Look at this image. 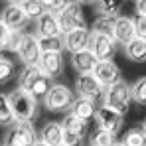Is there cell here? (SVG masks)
<instances>
[{
  "label": "cell",
  "mask_w": 146,
  "mask_h": 146,
  "mask_svg": "<svg viewBox=\"0 0 146 146\" xmlns=\"http://www.w3.org/2000/svg\"><path fill=\"white\" fill-rule=\"evenodd\" d=\"M8 101H10V107H12L16 122H32V119L38 113V99L32 93L16 89V91H12L8 95Z\"/></svg>",
  "instance_id": "cell-1"
},
{
  "label": "cell",
  "mask_w": 146,
  "mask_h": 146,
  "mask_svg": "<svg viewBox=\"0 0 146 146\" xmlns=\"http://www.w3.org/2000/svg\"><path fill=\"white\" fill-rule=\"evenodd\" d=\"M40 136L32 122H14L4 134V146H36Z\"/></svg>",
  "instance_id": "cell-2"
},
{
  "label": "cell",
  "mask_w": 146,
  "mask_h": 146,
  "mask_svg": "<svg viewBox=\"0 0 146 146\" xmlns=\"http://www.w3.org/2000/svg\"><path fill=\"white\" fill-rule=\"evenodd\" d=\"M73 101H75V95L67 85L53 83L49 87L46 99H44V105L51 113H63V111H71Z\"/></svg>",
  "instance_id": "cell-3"
},
{
  "label": "cell",
  "mask_w": 146,
  "mask_h": 146,
  "mask_svg": "<svg viewBox=\"0 0 146 146\" xmlns=\"http://www.w3.org/2000/svg\"><path fill=\"white\" fill-rule=\"evenodd\" d=\"M105 107H109V109H113V111H117V113H121L122 117L128 113V107H130V85L128 83H117V85H113V87H109V89H105Z\"/></svg>",
  "instance_id": "cell-4"
},
{
  "label": "cell",
  "mask_w": 146,
  "mask_h": 146,
  "mask_svg": "<svg viewBox=\"0 0 146 146\" xmlns=\"http://www.w3.org/2000/svg\"><path fill=\"white\" fill-rule=\"evenodd\" d=\"M61 124V130H63V144L65 146H81L87 132H89V124L83 121H79L77 117H73L71 113L63 117Z\"/></svg>",
  "instance_id": "cell-5"
},
{
  "label": "cell",
  "mask_w": 146,
  "mask_h": 146,
  "mask_svg": "<svg viewBox=\"0 0 146 146\" xmlns=\"http://www.w3.org/2000/svg\"><path fill=\"white\" fill-rule=\"evenodd\" d=\"M57 26H59V34H61V36L69 34V32H73V30H79V28H87L79 4L73 2L65 12L57 14Z\"/></svg>",
  "instance_id": "cell-6"
},
{
  "label": "cell",
  "mask_w": 146,
  "mask_h": 146,
  "mask_svg": "<svg viewBox=\"0 0 146 146\" xmlns=\"http://www.w3.org/2000/svg\"><path fill=\"white\" fill-rule=\"evenodd\" d=\"M91 53L95 55L97 61H113L117 44L111 36H103V34H91V44H89Z\"/></svg>",
  "instance_id": "cell-7"
},
{
  "label": "cell",
  "mask_w": 146,
  "mask_h": 146,
  "mask_svg": "<svg viewBox=\"0 0 146 146\" xmlns=\"http://www.w3.org/2000/svg\"><path fill=\"white\" fill-rule=\"evenodd\" d=\"M18 57L24 65H38L42 51H40V44H38V36L36 34H24L22 42L18 46Z\"/></svg>",
  "instance_id": "cell-8"
},
{
  "label": "cell",
  "mask_w": 146,
  "mask_h": 146,
  "mask_svg": "<svg viewBox=\"0 0 146 146\" xmlns=\"http://www.w3.org/2000/svg\"><path fill=\"white\" fill-rule=\"evenodd\" d=\"M93 77L101 83L103 89H109V87H113V85L122 81L121 67L115 61H99L95 71H93Z\"/></svg>",
  "instance_id": "cell-9"
},
{
  "label": "cell",
  "mask_w": 146,
  "mask_h": 146,
  "mask_svg": "<svg viewBox=\"0 0 146 146\" xmlns=\"http://www.w3.org/2000/svg\"><path fill=\"white\" fill-rule=\"evenodd\" d=\"M95 121H97L99 128H103V130H107V132H111V134L117 136V134L121 132V128H122L124 117H122L121 113H117V111H113V109L101 105V107L97 109Z\"/></svg>",
  "instance_id": "cell-10"
},
{
  "label": "cell",
  "mask_w": 146,
  "mask_h": 146,
  "mask_svg": "<svg viewBox=\"0 0 146 146\" xmlns=\"http://www.w3.org/2000/svg\"><path fill=\"white\" fill-rule=\"evenodd\" d=\"M0 22L6 26L10 32H22V28H24L30 20L26 18V14L22 12V8H20L18 2H8V4L4 6L2 14H0Z\"/></svg>",
  "instance_id": "cell-11"
},
{
  "label": "cell",
  "mask_w": 146,
  "mask_h": 146,
  "mask_svg": "<svg viewBox=\"0 0 146 146\" xmlns=\"http://www.w3.org/2000/svg\"><path fill=\"white\" fill-rule=\"evenodd\" d=\"M75 91H77L79 97L95 101V103L105 95V89L101 87V83L93 77V73L91 75H77V79H75Z\"/></svg>",
  "instance_id": "cell-12"
},
{
  "label": "cell",
  "mask_w": 146,
  "mask_h": 146,
  "mask_svg": "<svg viewBox=\"0 0 146 146\" xmlns=\"http://www.w3.org/2000/svg\"><path fill=\"white\" fill-rule=\"evenodd\" d=\"M63 38V49H67L69 53H79V51H85L89 49L91 44V30L89 28H79V30H73L69 34L61 36Z\"/></svg>",
  "instance_id": "cell-13"
},
{
  "label": "cell",
  "mask_w": 146,
  "mask_h": 146,
  "mask_svg": "<svg viewBox=\"0 0 146 146\" xmlns=\"http://www.w3.org/2000/svg\"><path fill=\"white\" fill-rule=\"evenodd\" d=\"M38 67L44 77L51 79H57L61 73H63V55L61 53H42L40 61H38Z\"/></svg>",
  "instance_id": "cell-14"
},
{
  "label": "cell",
  "mask_w": 146,
  "mask_h": 146,
  "mask_svg": "<svg viewBox=\"0 0 146 146\" xmlns=\"http://www.w3.org/2000/svg\"><path fill=\"white\" fill-rule=\"evenodd\" d=\"M134 38H136V34H134L132 18H128V16H119V18L115 20V26H113V40H115V44L128 46Z\"/></svg>",
  "instance_id": "cell-15"
},
{
  "label": "cell",
  "mask_w": 146,
  "mask_h": 146,
  "mask_svg": "<svg viewBox=\"0 0 146 146\" xmlns=\"http://www.w3.org/2000/svg\"><path fill=\"white\" fill-rule=\"evenodd\" d=\"M97 105H95V101H89V99H83V97H75L71 105V113L73 117H77L79 121L83 122H91L95 119V115H97Z\"/></svg>",
  "instance_id": "cell-16"
},
{
  "label": "cell",
  "mask_w": 146,
  "mask_h": 146,
  "mask_svg": "<svg viewBox=\"0 0 146 146\" xmlns=\"http://www.w3.org/2000/svg\"><path fill=\"white\" fill-rule=\"evenodd\" d=\"M36 36L38 38H55L61 36L59 34V26H57V16L46 12L36 20Z\"/></svg>",
  "instance_id": "cell-17"
},
{
  "label": "cell",
  "mask_w": 146,
  "mask_h": 146,
  "mask_svg": "<svg viewBox=\"0 0 146 146\" xmlns=\"http://www.w3.org/2000/svg\"><path fill=\"white\" fill-rule=\"evenodd\" d=\"M71 63L75 67V71L79 75H91L97 67V59L95 55L91 53V49H85V51H79V53H73L71 55Z\"/></svg>",
  "instance_id": "cell-18"
},
{
  "label": "cell",
  "mask_w": 146,
  "mask_h": 146,
  "mask_svg": "<svg viewBox=\"0 0 146 146\" xmlns=\"http://www.w3.org/2000/svg\"><path fill=\"white\" fill-rule=\"evenodd\" d=\"M40 140L48 146H59L63 144V130L59 122H46L42 132H40Z\"/></svg>",
  "instance_id": "cell-19"
},
{
  "label": "cell",
  "mask_w": 146,
  "mask_h": 146,
  "mask_svg": "<svg viewBox=\"0 0 146 146\" xmlns=\"http://www.w3.org/2000/svg\"><path fill=\"white\" fill-rule=\"evenodd\" d=\"M42 77H44V75H42V71H40L38 65H24L22 71H20V75H18V89L30 93V89H32Z\"/></svg>",
  "instance_id": "cell-20"
},
{
  "label": "cell",
  "mask_w": 146,
  "mask_h": 146,
  "mask_svg": "<svg viewBox=\"0 0 146 146\" xmlns=\"http://www.w3.org/2000/svg\"><path fill=\"white\" fill-rule=\"evenodd\" d=\"M124 55L134 61V63H144L146 61V40L134 38L128 46H124Z\"/></svg>",
  "instance_id": "cell-21"
},
{
  "label": "cell",
  "mask_w": 146,
  "mask_h": 146,
  "mask_svg": "<svg viewBox=\"0 0 146 146\" xmlns=\"http://www.w3.org/2000/svg\"><path fill=\"white\" fill-rule=\"evenodd\" d=\"M18 4H20V8H22V12L26 14L28 20H38L42 14L48 12L46 2H42V0H28V2H18Z\"/></svg>",
  "instance_id": "cell-22"
},
{
  "label": "cell",
  "mask_w": 146,
  "mask_h": 146,
  "mask_svg": "<svg viewBox=\"0 0 146 146\" xmlns=\"http://www.w3.org/2000/svg\"><path fill=\"white\" fill-rule=\"evenodd\" d=\"M40 51L42 53H61L63 51V38L55 36V38H38Z\"/></svg>",
  "instance_id": "cell-23"
},
{
  "label": "cell",
  "mask_w": 146,
  "mask_h": 146,
  "mask_svg": "<svg viewBox=\"0 0 146 146\" xmlns=\"http://www.w3.org/2000/svg\"><path fill=\"white\" fill-rule=\"evenodd\" d=\"M14 122H16V119H14L8 95L0 93V126H12Z\"/></svg>",
  "instance_id": "cell-24"
},
{
  "label": "cell",
  "mask_w": 146,
  "mask_h": 146,
  "mask_svg": "<svg viewBox=\"0 0 146 146\" xmlns=\"http://www.w3.org/2000/svg\"><path fill=\"white\" fill-rule=\"evenodd\" d=\"M119 142L115 134L103 130V128H97L93 134H91V146H115Z\"/></svg>",
  "instance_id": "cell-25"
},
{
  "label": "cell",
  "mask_w": 146,
  "mask_h": 146,
  "mask_svg": "<svg viewBox=\"0 0 146 146\" xmlns=\"http://www.w3.org/2000/svg\"><path fill=\"white\" fill-rule=\"evenodd\" d=\"M113 26H115L113 18L97 16L95 22H93V28H91V34H103V36H111L113 38Z\"/></svg>",
  "instance_id": "cell-26"
},
{
  "label": "cell",
  "mask_w": 146,
  "mask_h": 146,
  "mask_svg": "<svg viewBox=\"0 0 146 146\" xmlns=\"http://www.w3.org/2000/svg\"><path fill=\"white\" fill-rule=\"evenodd\" d=\"M95 8L99 10V16L117 20V18H119V12H121V8H122V4L121 2H97Z\"/></svg>",
  "instance_id": "cell-27"
},
{
  "label": "cell",
  "mask_w": 146,
  "mask_h": 146,
  "mask_svg": "<svg viewBox=\"0 0 146 146\" xmlns=\"http://www.w3.org/2000/svg\"><path fill=\"white\" fill-rule=\"evenodd\" d=\"M130 97H132V101H136L138 105H146V77L136 79L130 85Z\"/></svg>",
  "instance_id": "cell-28"
},
{
  "label": "cell",
  "mask_w": 146,
  "mask_h": 146,
  "mask_svg": "<svg viewBox=\"0 0 146 146\" xmlns=\"http://www.w3.org/2000/svg\"><path fill=\"white\" fill-rule=\"evenodd\" d=\"M142 140H144V132L142 128H130L124 132V136L121 138L122 146H142Z\"/></svg>",
  "instance_id": "cell-29"
},
{
  "label": "cell",
  "mask_w": 146,
  "mask_h": 146,
  "mask_svg": "<svg viewBox=\"0 0 146 146\" xmlns=\"http://www.w3.org/2000/svg\"><path fill=\"white\" fill-rule=\"evenodd\" d=\"M14 75H16V65H14V61H12V59H6V57H0V83L10 81Z\"/></svg>",
  "instance_id": "cell-30"
},
{
  "label": "cell",
  "mask_w": 146,
  "mask_h": 146,
  "mask_svg": "<svg viewBox=\"0 0 146 146\" xmlns=\"http://www.w3.org/2000/svg\"><path fill=\"white\" fill-rule=\"evenodd\" d=\"M49 87H51V83H49V79L48 77H42L32 89H30V93L34 95L36 99H46V95H48V91H49Z\"/></svg>",
  "instance_id": "cell-31"
},
{
  "label": "cell",
  "mask_w": 146,
  "mask_h": 146,
  "mask_svg": "<svg viewBox=\"0 0 146 146\" xmlns=\"http://www.w3.org/2000/svg\"><path fill=\"white\" fill-rule=\"evenodd\" d=\"M71 4H73V2H59V0H49V2H46V10L57 16V14L65 12V10L71 6Z\"/></svg>",
  "instance_id": "cell-32"
},
{
  "label": "cell",
  "mask_w": 146,
  "mask_h": 146,
  "mask_svg": "<svg viewBox=\"0 0 146 146\" xmlns=\"http://www.w3.org/2000/svg\"><path fill=\"white\" fill-rule=\"evenodd\" d=\"M22 32H10V36H8V40H6V44H4V49H8V51H18V46H20V42H22Z\"/></svg>",
  "instance_id": "cell-33"
},
{
  "label": "cell",
  "mask_w": 146,
  "mask_h": 146,
  "mask_svg": "<svg viewBox=\"0 0 146 146\" xmlns=\"http://www.w3.org/2000/svg\"><path fill=\"white\" fill-rule=\"evenodd\" d=\"M134 24V34L138 40H146V16H134L132 18Z\"/></svg>",
  "instance_id": "cell-34"
},
{
  "label": "cell",
  "mask_w": 146,
  "mask_h": 146,
  "mask_svg": "<svg viewBox=\"0 0 146 146\" xmlns=\"http://www.w3.org/2000/svg\"><path fill=\"white\" fill-rule=\"evenodd\" d=\"M8 36H10V30L0 22V49H4V44H6V40H8Z\"/></svg>",
  "instance_id": "cell-35"
},
{
  "label": "cell",
  "mask_w": 146,
  "mask_h": 146,
  "mask_svg": "<svg viewBox=\"0 0 146 146\" xmlns=\"http://www.w3.org/2000/svg\"><path fill=\"white\" fill-rule=\"evenodd\" d=\"M136 16H146V0L136 2Z\"/></svg>",
  "instance_id": "cell-36"
},
{
  "label": "cell",
  "mask_w": 146,
  "mask_h": 146,
  "mask_svg": "<svg viewBox=\"0 0 146 146\" xmlns=\"http://www.w3.org/2000/svg\"><path fill=\"white\" fill-rule=\"evenodd\" d=\"M36 146H48V144H44L42 140H38V142H36Z\"/></svg>",
  "instance_id": "cell-37"
},
{
  "label": "cell",
  "mask_w": 146,
  "mask_h": 146,
  "mask_svg": "<svg viewBox=\"0 0 146 146\" xmlns=\"http://www.w3.org/2000/svg\"><path fill=\"white\" fill-rule=\"evenodd\" d=\"M142 132H144V134H146V121L142 122Z\"/></svg>",
  "instance_id": "cell-38"
},
{
  "label": "cell",
  "mask_w": 146,
  "mask_h": 146,
  "mask_svg": "<svg viewBox=\"0 0 146 146\" xmlns=\"http://www.w3.org/2000/svg\"><path fill=\"white\" fill-rule=\"evenodd\" d=\"M142 146H146V134H144V140H142Z\"/></svg>",
  "instance_id": "cell-39"
},
{
  "label": "cell",
  "mask_w": 146,
  "mask_h": 146,
  "mask_svg": "<svg viewBox=\"0 0 146 146\" xmlns=\"http://www.w3.org/2000/svg\"><path fill=\"white\" fill-rule=\"evenodd\" d=\"M115 146H122V144H121V142H117V144H115Z\"/></svg>",
  "instance_id": "cell-40"
},
{
  "label": "cell",
  "mask_w": 146,
  "mask_h": 146,
  "mask_svg": "<svg viewBox=\"0 0 146 146\" xmlns=\"http://www.w3.org/2000/svg\"><path fill=\"white\" fill-rule=\"evenodd\" d=\"M59 146H65V144H59Z\"/></svg>",
  "instance_id": "cell-41"
},
{
  "label": "cell",
  "mask_w": 146,
  "mask_h": 146,
  "mask_svg": "<svg viewBox=\"0 0 146 146\" xmlns=\"http://www.w3.org/2000/svg\"><path fill=\"white\" fill-rule=\"evenodd\" d=\"M0 57H2V55H0Z\"/></svg>",
  "instance_id": "cell-42"
}]
</instances>
